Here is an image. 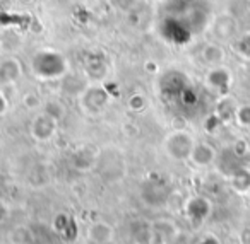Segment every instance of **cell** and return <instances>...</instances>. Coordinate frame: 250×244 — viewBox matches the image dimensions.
I'll list each match as a JSON object with an SVG mask.
<instances>
[{"instance_id":"obj_1","label":"cell","mask_w":250,"mask_h":244,"mask_svg":"<svg viewBox=\"0 0 250 244\" xmlns=\"http://www.w3.org/2000/svg\"><path fill=\"white\" fill-rule=\"evenodd\" d=\"M33 69H35L36 75L53 79V77H59L65 72V62L59 53L42 52L36 55L35 62H33Z\"/></svg>"},{"instance_id":"obj_2","label":"cell","mask_w":250,"mask_h":244,"mask_svg":"<svg viewBox=\"0 0 250 244\" xmlns=\"http://www.w3.org/2000/svg\"><path fill=\"white\" fill-rule=\"evenodd\" d=\"M194 140L188 133L185 131H175L167 138V152L173 159L184 161V159H190V154L194 150Z\"/></svg>"},{"instance_id":"obj_3","label":"cell","mask_w":250,"mask_h":244,"mask_svg":"<svg viewBox=\"0 0 250 244\" xmlns=\"http://www.w3.org/2000/svg\"><path fill=\"white\" fill-rule=\"evenodd\" d=\"M55 118L50 116L48 113H43L40 116H36V120L33 121V135L36 140H50L55 133Z\"/></svg>"},{"instance_id":"obj_4","label":"cell","mask_w":250,"mask_h":244,"mask_svg":"<svg viewBox=\"0 0 250 244\" xmlns=\"http://www.w3.org/2000/svg\"><path fill=\"white\" fill-rule=\"evenodd\" d=\"M132 239L137 244H153L156 241V234H154L153 224L146 222V220H136L132 222Z\"/></svg>"},{"instance_id":"obj_5","label":"cell","mask_w":250,"mask_h":244,"mask_svg":"<svg viewBox=\"0 0 250 244\" xmlns=\"http://www.w3.org/2000/svg\"><path fill=\"white\" fill-rule=\"evenodd\" d=\"M87 236L94 244H110L113 241V227L106 222H96L89 227Z\"/></svg>"},{"instance_id":"obj_6","label":"cell","mask_w":250,"mask_h":244,"mask_svg":"<svg viewBox=\"0 0 250 244\" xmlns=\"http://www.w3.org/2000/svg\"><path fill=\"white\" fill-rule=\"evenodd\" d=\"M216 157V152L211 145L208 144H195L194 145V150L190 154V159L195 162L197 166H208L214 161Z\"/></svg>"},{"instance_id":"obj_7","label":"cell","mask_w":250,"mask_h":244,"mask_svg":"<svg viewBox=\"0 0 250 244\" xmlns=\"http://www.w3.org/2000/svg\"><path fill=\"white\" fill-rule=\"evenodd\" d=\"M235 31H236V22H235V19L229 18V16L219 18L214 26V33L219 39H229L235 35Z\"/></svg>"},{"instance_id":"obj_8","label":"cell","mask_w":250,"mask_h":244,"mask_svg":"<svg viewBox=\"0 0 250 244\" xmlns=\"http://www.w3.org/2000/svg\"><path fill=\"white\" fill-rule=\"evenodd\" d=\"M21 74V67L16 60H5L2 65H0V80L5 84L14 82L16 79Z\"/></svg>"},{"instance_id":"obj_9","label":"cell","mask_w":250,"mask_h":244,"mask_svg":"<svg viewBox=\"0 0 250 244\" xmlns=\"http://www.w3.org/2000/svg\"><path fill=\"white\" fill-rule=\"evenodd\" d=\"M202 56H204V60L208 63L216 65V63H221L223 60H225V52H223V48L218 45H208L204 48V52H202Z\"/></svg>"},{"instance_id":"obj_10","label":"cell","mask_w":250,"mask_h":244,"mask_svg":"<svg viewBox=\"0 0 250 244\" xmlns=\"http://www.w3.org/2000/svg\"><path fill=\"white\" fill-rule=\"evenodd\" d=\"M208 80H209V84L214 87H226V84H228V80H229V75L225 69H216L209 74Z\"/></svg>"},{"instance_id":"obj_11","label":"cell","mask_w":250,"mask_h":244,"mask_svg":"<svg viewBox=\"0 0 250 244\" xmlns=\"http://www.w3.org/2000/svg\"><path fill=\"white\" fill-rule=\"evenodd\" d=\"M235 52L242 55L243 58H250V33H245L235 43Z\"/></svg>"},{"instance_id":"obj_12","label":"cell","mask_w":250,"mask_h":244,"mask_svg":"<svg viewBox=\"0 0 250 244\" xmlns=\"http://www.w3.org/2000/svg\"><path fill=\"white\" fill-rule=\"evenodd\" d=\"M236 118H238V121H240L242 125L249 127V125H250V106L240 108V110L236 111Z\"/></svg>"},{"instance_id":"obj_13","label":"cell","mask_w":250,"mask_h":244,"mask_svg":"<svg viewBox=\"0 0 250 244\" xmlns=\"http://www.w3.org/2000/svg\"><path fill=\"white\" fill-rule=\"evenodd\" d=\"M9 215H11V208L4 200L0 198V224H4L9 219Z\"/></svg>"}]
</instances>
